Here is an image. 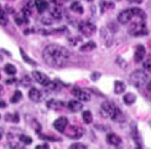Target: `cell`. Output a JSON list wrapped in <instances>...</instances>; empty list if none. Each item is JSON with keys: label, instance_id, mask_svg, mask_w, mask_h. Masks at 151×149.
<instances>
[{"label": "cell", "instance_id": "6da1fadb", "mask_svg": "<svg viewBox=\"0 0 151 149\" xmlns=\"http://www.w3.org/2000/svg\"><path fill=\"white\" fill-rule=\"evenodd\" d=\"M42 57L48 66L55 68H61L68 64V61L71 59V54L66 47L52 43V45H48L45 47Z\"/></svg>", "mask_w": 151, "mask_h": 149}, {"label": "cell", "instance_id": "7a4b0ae2", "mask_svg": "<svg viewBox=\"0 0 151 149\" xmlns=\"http://www.w3.org/2000/svg\"><path fill=\"white\" fill-rule=\"evenodd\" d=\"M134 17H137V19H140V20H145L146 15L141 9H137V8L125 9L118 15V21L120 24H128L129 21L133 20Z\"/></svg>", "mask_w": 151, "mask_h": 149}, {"label": "cell", "instance_id": "3957f363", "mask_svg": "<svg viewBox=\"0 0 151 149\" xmlns=\"http://www.w3.org/2000/svg\"><path fill=\"white\" fill-rule=\"evenodd\" d=\"M100 108H102L103 117H105V118H111V119L118 121V122H120L124 118L122 111L119 109L114 103H111V102H103L102 107H100Z\"/></svg>", "mask_w": 151, "mask_h": 149}, {"label": "cell", "instance_id": "277c9868", "mask_svg": "<svg viewBox=\"0 0 151 149\" xmlns=\"http://www.w3.org/2000/svg\"><path fill=\"white\" fill-rule=\"evenodd\" d=\"M130 83L135 86L136 88H139V90H142V88H145V86L150 85V77H149V74L145 73L144 71H140V70H136L134 71L133 73L130 74Z\"/></svg>", "mask_w": 151, "mask_h": 149}, {"label": "cell", "instance_id": "5b68a950", "mask_svg": "<svg viewBox=\"0 0 151 149\" xmlns=\"http://www.w3.org/2000/svg\"><path fill=\"white\" fill-rule=\"evenodd\" d=\"M129 34L131 36H144V35H147V29L145 26V22L144 20H137V21H133L130 24V26L128 29Z\"/></svg>", "mask_w": 151, "mask_h": 149}, {"label": "cell", "instance_id": "8992f818", "mask_svg": "<svg viewBox=\"0 0 151 149\" xmlns=\"http://www.w3.org/2000/svg\"><path fill=\"white\" fill-rule=\"evenodd\" d=\"M78 30L86 37H91L92 35H94L97 27H96V25L92 24L91 21H81L79 25H78Z\"/></svg>", "mask_w": 151, "mask_h": 149}, {"label": "cell", "instance_id": "52a82bcc", "mask_svg": "<svg viewBox=\"0 0 151 149\" xmlns=\"http://www.w3.org/2000/svg\"><path fill=\"white\" fill-rule=\"evenodd\" d=\"M66 133V135L68 138H72V139H79L82 135L84 134V129L82 127L78 126H70V127H66V129L63 130Z\"/></svg>", "mask_w": 151, "mask_h": 149}, {"label": "cell", "instance_id": "ba28073f", "mask_svg": "<svg viewBox=\"0 0 151 149\" xmlns=\"http://www.w3.org/2000/svg\"><path fill=\"white\" fill-rule=\"evenodd\" d=\"M72 95L78 99V101L82 102H89L91 101V95L88 93L86 90H82L79 87H76V88L72 90Z\"/></svg>", "mask_w": 151, "mask_h": 149}, {"label": "cell", "instance_id": "9c48e42d", "mask_svg": "<svg viewBox=\"0 0 151 149\" xmlns=\"http://www.w3.org/2000/svg\"><path fill=\"white\" fill-rule=\"evenodd\" d=\"M32 76H34V78L37 81V82H39L40 85H42V86H47L50 82H51V80H50V77L47 76V74L42 73L40 71H34Z\"/></svg>", "mask_w": 151, "mask_h": 149}, {"label": "cell", "instance_id": "30bf717a", "mask_svg": "<svg viewBox=\"0 0 151 149\" xmlns=\"http://www.w3.org/2000/svg\"><path fill=\"white\" fill-rule=\"evenodd\" d=\"M46 106H47V108L53 109V111H61L66 107L65 102L60 101V99H50V101H47Z\"/></svg>", "mask_w": 151, "mask_h": 149}, {"label": "cell", "instance_id": "8fae6325", "mask_svg": "<svg viewBox=\"0 0 151 149\" xmlns=\"http://www.w3.org/2000/svg\"><path fill=\"white\" fill-rule=\"evenodd\" d=\"M67 126H68V119L66 117H60L53 123V127L56 128V130H58L60 133H63V130L66 129Z\"/></svg>", "mask_w": 151, "mask_h": 149}, {"label": "cell", "instance_id": "7c38bea8", "mask_svg": "<svg viewBox=\"0 0 151 149\" xmlns=\"http://www.w3.org/2000/svg\"><path fill=\"white\" fill-rule=\"evenodd\" d=\"M100 35H102V39L104 40V45H105V46L109 47V46L113 45V33H111V31H109L108 29L103 27Z\"/></svg>", "mask_w": 151, "mask_h": 149}, {"label": "cell", "instance_id": "4fadbf2b", "mask_svg": "<svg viewBox=\"0 0 151 149\" xmlns=\"http://www.w3.org/2000/svg\"><path fill=\"white\" fill-rule=\"evenodd\" d=\"M145 55H146L145 46L144 45H137L136 48H135V56H134L135 62H141L144 60V57H145Z\"/></svg>", "mask_w": 151, "mask_h": 149}, {"label": "cell", "instance_id": "5bb4252c", "mask_svg": "<svg viewBox=\"0 0 151 149\" xmlns=\"http://www.w3.org/2000/svg\"><path fill=\"white\" fill-rule=\"evenodd\" d=\"M29 98L32 102H40L41 98H42V93H41L40 90H37V88H35V87H32V88L29 91Z\"/></svg>", "mask_w": 151, "mask_h": 149}, {"label": "cell", "instance_id": "9a60e30c", "mask_svg": "<svg viewBox=\"0 0 151 149\" xmlns=\"http://www.w3.org/2000/svg\"><path fill=\"white\" fill-rule=\"evenodd\" d=\"M106 140H108V143L110 145L118 147V145L122 144V138L118 134H115V133H109L108 135H106Z\"/></svg>", "mask_w": 151, "mask_h": 149}, {"label": "cell", "instance_id": "2e32d148", "mask_svg": "<svg viewBox=\"0 0 151 149\" xmlns=\"http://www.w3.org/2000/svg\"><path fill=\"white\" fill-rule=\"evenodd\" d=\"M67 108L71 112H79V111L83 109V104H82L81 101H76V99H73V101H70L67 103Z\"/></svg>", "mask_w": 151, "mask_h": 149}, {"label": "cell", "instance_id": "e0dca14e", "mask_svg": "<svg viewBox=\"0 0 151 149\" xmlns=\"http://www.w3.org/2000/svg\"><path fill=\"white\" fill-rule=\"evenodd\" d=\"M50 16H51L53 20H61L62 19V10L60 9V6L53 5L50 11Z\"/></svg>", "mask_w": 151, "mask_h": 149}, {"label": "cell", "instance_id": "ac0fdd59", "mask_svg": "<svg viewBox=\"0 0 151 149\" xmlns=\"http://www.w3.org/2000/svg\"><path fill=\"white\" fill-rule=\"evenodd\" d=\"M97 47V45H96V42H93V41H88V42H86L84 45H82L81 46V51L82 52H89V51H93L94 48Z\"/></svg>", "mask_w": 151, "mask_h": 149}, {"label": "cell", "instance_id": "d6986e66", "mask_svg": "<svg viewBox=\"0 0 151 149\" xmlns=\"http://www.w3.org/2000/svg\"><path fill=\"white\" fill-rule=\"evenodd\" d=\"M35 6H36V9L39 12H43L47 9L48 4H47L46 0H35Z\"/></svg>", "mask_w": 151, "mask_h": 149}, {"label": "cell", "instance_id": "ffe728a7", "mask_svg": "<svg viewBox=\"0 0 151 149\" xmlns=\"http://www.w3.org/2000/svg\"><path fill=\"white\" fill-rule=\"evenodd\" d=\"M123 101L125 104H133L135 101H136V96L134 95V93H131V92H128V93H125L124 95V98H123Z\"/></svg>", "mask_w": 151, "mask_h": 149}, {"label": "cell", "instance_id": "44dd1931", "mask_svg": "<svg viewBox=\"0 0 151 149\" xmlns=\"http://www.w3.org/2000/svg\"><path fill=\"white\" fill-rule=\"evenodd\" d=\"M125 88H127V86H125V83L123 82V81H115V83H114V92L116 93V95H120V93H123L125 91Z\"/></svg>", "mask_w": 151, "mask_h": 149}, {"label": "cell", "instance_id": "7402d4cb", "mask_svg": "<svg viewBox=\"0 0 151 149\" xmlns=\"http://www.w3.org/2000/svg\"><path fill=\"white\" fill-rule=\"evenodd\" d=\"M114 8H115V4L113 3V1H108V0H106V1H102V3H100V10H102L103 12L104 11L113 10Z\"/></svg>", "mask_w": 151, "mask_h": 149}, {"label": "cell", "instance_id": "603a6c76", "mask_svg": "<svg viewBox=\"0 0 151 149\" xmlns=\"http://www.w3.org/2000/svg\"><path fill=\"white\" fill-rule=\"evenodd\" d=\"M71 10L74 11V12H77V14H83V6H82V4L79 1H74L72 5H71Z\"/></svg>", "mask_w": 151, "mask_h": 149}, {"label": "cell", "instance_id": "cb8c5ba5", "mask_svg": "<svg viewBox=\"0 0 151 149\" xmlns=\"http://www.w3.org/2000/svg\"><path fill=\"white\" fill-rule=\"evenodd\" d=\"M19 119H20V116H19L17 113H6V114H5V121H6V122L17 123Z\"/></svg>", "mask_w": 151, "mask_h": 149}, {"label": "cell", "instance_id": "d4e9b609", "mask_svg": "<svg viewBox=\"0 0 151 149\" xmlns=\"http://www.w3.org/2000/svg\"><path fill=\"white\" fill-rule=\"evenodd\" d=\"M15 22H16L17 25L27 24V22H29V16H26L25 14H22V12H21V15H17V16H15Z\"/></svg>", "mask_w": 151, "mask_h": 149}, {"label": "cell", "instance_id": "484cf974", "mask_svg": "<svg viewBox=\"0 0 151 149\" xmlns=\"http://www.w3.org/2000/svg\"><path fill=\"white\" fill-rule=\"evenodd\" d=\"M82 117H83L84 123H87V124L92 123V121H93V116H92V112L91 111H84L83 114H82Z\"/></svg>", "mask_w": 151, "mask_h": 149}, {"label": "cell", "instance_id": "4316f807", "mask_svg": "<svg viewBox=\"0 0 151 149\" xmlns=\"http://www.w3.org/2000/svg\"><path fill=\"white\" fill-rule=\"evenodd\" d=\"M8 24V16H6V12L3 9V6L0 5V25H6Z\"/></svg>", "mask_w": 151, "mask_h": 149}, {"label": "cell", "instance_id": "83f0119b", "mask_svg": "<svg viewBox=\"0 0 151 149\" xmlns=\"http://www.w3.org/2000/svg\"><path fill=\"white\" fill-rule=\"evenodd\" d=\"M19 139H20V142L25 145H30L31 143H32V138L29 137V135H26V134H21L20 137H19Z\"/></svg>", "mask_w": 151, "mask_h": 149}, {"label": "cell", "instance_id": "f1b7e54d", "mask_svg": "<svg viewBox=\"0 0 151 149\" xmlns=\"http://www.w3.org/2000/svg\"><path fill=\"white\" fill-rule=\"evenodd\" d=\"M4 70H5L6 73H8V74H11V76L16 73V67H15L14 65H11V64H6L5 67H4Z\"/></svg>", "mask_w": 151, "mask_h": 149}, {"label": "cell", "instance_id": "f546056e", "mask_svg": "<svg viewBox=\"0 0 151 149\" xmlns=\"http://www.w3.org/2000/svg\"><path fill=\"white\" fill-rule=\"evenodd\" d=\"M21 98H22V93H21L20 91H16L14 95H12V97H11L10 101H11V103H17Z\"/></svg>", "mask_w": 151, "mask_h": 149}, {"label": "cell", "instance_id": "4dcf8cb0", "mask_svg": "<svg viewBox=\"0 0 151 149\" xmlns=\"http://www.w3.org/2000/svg\"><path fill=\"white\" fill-rule=\"evenodd\" d=\"M20 54H21V56H22V59H24L25 61H26L27 64H30L31 66H35V65H36V62H35L34 60H31V59L29 57V56H27L26 54H25V51H24L22 48H20Z\"/></svg>", "mask_w": 151, "mask_h": 149}, {"label": "cell", "instance_id": "1f68e13d", "mask_svg": "<svg viewBox=\"0 0 151 149\" xmlns=\"http://www.w3.org/2000/svg\"><path fill=\"white\" fill-rule=\"evenodd\" d=\"M40 138L42 139H50L51 142H60V138H56V137H51V135H45V134H40Z\"/></svg>", "mask_w": 151, "mask_h": 149}, {"label": "cell", "instance_id": "d6a6232c", "mask_svg": "<svg viewBox=\"0 0 151 149\" xmlns=\"http://www.w3.org/2000/svg\"><path fill=\"white\" fill-rule=\"evenodd\" d=\"M21 85L22 86H30L31 85V78L29 76H24L21 78Z\"/></svg>", "mask_w": 151, "mask_h": 149}, {"label": "cell", "instance_id": "836d02e7", "mask_svg": "<svg viewBox=\"0 0 151 149\" xmlns=\"http://www.w3.org/2000/svg\"><path fill=\"white\" fill-rule=\"evenodd\" d=\"M71 148L72 149H86V144H82V143H73L71 144Z\"/></svg>", "mask_w": 151, "mask_h": 149}, {"label": "cell", "instance_id": "e575fe53", "mask_svg": "<svg viewBox=\"0 0 151 149\" xmlns=\"http://www.w3.org/2000/svg\"><path fill=\"white\" fill-rule=\"evenodd\" d=\"M53 5H57V6H61V5H63V4H66L68 0H50Z\"/></svg>", "mask_w": 151, "mask_h": 149}, {"label": "cell", "instance_id": "d590c367", "mask_svg": "<svg viewBox=\"0 0 151 149\" xmlns=\"http://www.w3.org/2000/svg\"><path fill=\"white\" fill-rule=\"evenodd\" d=\"M52 20H53L52 17H42L41 19L42 24H45V25H51L52 24Z\"/></svg>", "mask_w": 151, "mask_h": 149}, {"label": "cell", "instance_id": "8d00e7d4", "mask_svg": "<svg viewBox=\"0 0 151 149\" xmlns=\"http://www.w3.org/2000/svg\"><path fill=\"white\" fill-rule=\"evenodd\" d=\"M78 41H81L79 37H71V39H70V43H71V45H73V46L77 45Z\"/></svg>", "mask_w": 151, "mask_h": 149}, {"label": "cell", "instance_id": "74e56055", "mask_svg": "<svg viewBox=\"0 0 151 149\" xmlns=\"http://www.w3.org/2000/svg\"><path fill=\"white\" fill-rule=\"evenodd\" d=\"M6 147H10V148H21L22 145H20V144H17V143H14V144H6Z\"/></svg>", "mask_w": 151, "mask_h": 149}, {"label": "cell", "instance_id": "f35d334b", "mask_svg": "<svg viewBox=\"0 0 151 149\" xmlns=\"http://www.w3.org/2000/svg\"><path fill=\"white\" fill-rule=\"evenodd\" d=\"M144 68H145L146 71H150V60H147L145 64H144Z\"/></svg>", "mask_w": 151, "mask_h": 149}, {"label": "cell", "instance_id": "ab89813d", "mask_svg": "<svg viewBox=\"0 0 151 149\" xmlns=\"http://www.w3.org/2000/svg\"><path fill=\"white\" fill-rule=\"evenodd\" d=\"M15 82H16L15 78H10V80L6 81V83H8V85H12V83H15Z\"/></svg>", "mask_w": 151, "mask_h": 149}, {"label": "cell", "instance_id": "60d3db41", "mask_svg": "<svg viewBox=\"0 0 151 149\" xmlns=\"http://www.w3.org/2000/svg\"><path fill=\"white\" fill-rule=\"evenodd\" d=\"M36 148H45V149H47L48 144H39V145H36Z\"/></svg>", "mask_w": 151, "mask_h": 149}, {"label": "cell", "instance_id": "b9f144b4", "mask_svg": "<svg viewBox=\"0 0 151 149\" xmlns=\"http://www.w3.org/2000/svg\"><path fill=\"white\" fill-rule=\"evenodd\" d=\"M6 107V103L4 102V101H1V99H0V108H5Z\"/></svg>", "mask_w": 151, "mask_h": 149}, {"label": "cell", "instance_id": "7bdbcfd3", "mask_svg": "<svg viewBox=\"0 0 151 149\" xmlns=\"http://www.w3.org/2000/svg\"><path fill=\"white\" fill-rule=\"evenodd\" d=\"M99 76H100L99 73H93V74H92V80H97Z\"/></svg>", "mask_w": 151, "mask_h": 149}, {"label": "cell", "instance_id": "ee69618b", "mask_svg": "<svg viewBox=\"0 0 151 149\" xmlns=\"http://www.w3.org/2000/svg\"><path fill=\"white\" fill-rule=\"evenodd\" d=\"M3 90H4V88H3V86H1V85H0V96H1V95H3Z\"/></svg>", "mask_w": 151, "mask_h": 149}, {"label": "cell", "instance_id": "f6af8a7d", "mask_svg": "<svg viewBox=\"0 0 151 149\" xmlns=\"http://www.w3.org/2000/svg\"><path fill=\"white\" fill-rule=\"evenodd\" d=\"M86 1H88V3H91V1H93V0H86Z\"/></svg>", "mask_w": 151, "mask_h": 149}, {"label": "cell", "instance_id": "bcb514c9", "mask_svg": "<svg viewBox=\"0 0 151 149\" xmlns=\"http://www.w3.org/2000/svg\"><path fill=\"white\" fill-rule=\"evenodd\" d=\"M1 137H3V134H1V132H0V139H1Z\"/></svg>", "mask_w": 151, "mask_h": 149}, {"label": "cell", "instance_id": "7dc6e473", "mask_svg": "<svg viewBox=\"0 0 151 149\" xmlns=\"http://www.w3.org/2000/svg\"><path fill=\"white\" fill-rule=\"evenodd\" d=\"M0 78H1V73H0Z\"/></svg>", "mask_w": 151, "mask_h": 149}, {"label": "cell", "instance_id": "c3c4849f", "mask_svg": "<svg viewBox=\"0 0 151 149\" xmlns=\"http://www.w3.org/2000/svg\"><path fill=\"white\" fill-rule=\"evenodd\" d=\"M0 117H1V116H0Z\"/></svg>", "mask_w": 151, "mask_h": 149}]
</instances>
